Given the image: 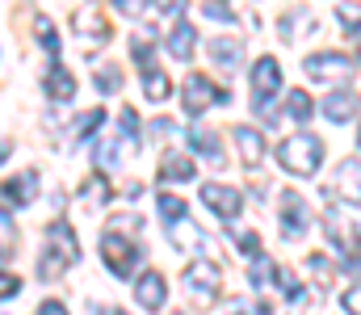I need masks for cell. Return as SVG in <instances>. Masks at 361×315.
<instances>
[{"label": "cell", "mask_w": 361, "mask_h": 315, "mask_svg": "<svg viewBox=\"0 0 361 315\" xmlns=\"http://www.w3.org/2000/svg\"><path fill=\"white\" fill-rule=\"evenodd\" d=\"M76 261H80V240H76L72 223H51V231H47V257H42V265H38V278H42V282H55V278H63Z\"/></svg>", "instance_id": "obj_1"}, {"label": "cell", "mask_w": 361, "mask_h": 315, "mask_svg": "<svg viewBox=\"0 0 361 315\" xmlns=\"http://www.w3.org/2000/svg\"><path fill=\"white\" fill-rule=\"evenodd\" d=\"M277 164L286 168V173H294V177H315L319 173V164H324V143L315 139V135H290V139H281V147H277Z\"/></svg>", "instance_id": "obj_2"}, {"label": "cell", "mask_w": 361, "mask_h": 315, "mask_svg": "<svg viewBox=\"0 0 361 315\" xmlns=\"http://www.w3.org/2000/svg\"><path fill=\"white\" fill-rule=\"evenodd\" d=\"M219 282H223V273H219L214 261L197 257V261L185 265V286H189V303H193V307H202V311L214 307V303H219Z\"/></svg>", "instance_id": "obj_3"}, {"label": "cell", "mask_w": 361, "mask_h": 315, "mask_svg": "<svg viewBox=\"0 0 361 315\" xmlns=\"http://www.w3.org/2000/svg\"><path fill=\"white\" fill-rule=\"evenodd\" d=\"M101 257H105V269L118 273V278H130L139 269V248L122 231H105L101 235Z\"/></svg>", "instance_id": "obj_4"}, {"label": "cell", "mask_w": 361, "mask_h": 315, "mask_svg": "<svg viewBox=\"0 0 361 315\" xmlns=\"http://www.w3.org/2000/svg\"><path fill=\"white\" fill-rule=\"evenodd\" d=\"M307 76H315L319 85H345V80H353V59L349 55H336V51L311 55L307 59Z\"/></svg>", "instance_id": "obj_5"}, {"label": "cell", "mask_w": 361, "mask_h": 315, "mask_svg": "<svg viewBox=\"0 0 361 315\" xmlns=\"http://www.w3.org/2000/svg\"><path fill=\"white\" fill-rule=\"evenodd\" d=\"M281 89V68L273 55H261L257 68H252V105H269Z\"/></svg>", "instance_id": "obj_6"}, {"label": "cell", "mask_w": 361, "mask_h": 315, "mask_svg": "<svg viewBox=\"0 0 361 315\" xmlns=\"http://www.w3.org/2000/svg\"><path fill=\"white\" fill-rule=\"evenodd\" d=\"M307 227H311V210H307V202H302L298 194L286 190V198H281V235H286V240H302Z\"/></svg>", "instance_id": "obj_7"}, {"label": "cell", "mask_w": 361, "mask_h": 315, "mask_svg": "<svg viewBox=\"0 0 361 315\" xmlns=\"http://www.w3.org/2000/svg\"><path fill=\"white\" fill-rule=\"evenodd\" d=\"M214 101H227V93L214 89L206 76H189V80H185V113H189V118H197L206 105H214Z\"/></svg>", "instance_id": "obj_8"}, {"label": "cell", "mask_w": 361, "mask_h": 315, "mask_svg": "<svg viewBox=\"0 0 361 315\" xmlns=\"http://www.w3.org/2000/svg\"><path fill=\"white\" fill-rule=\"evenodd\" d=\"M202 202L214 210L219 218H235V214H240V206H244V194H240V190H231V185L210 181V185L202 190Z\"/></svg>", "instance_id": "obj_9"}, {"label": "cell", "mask_w": 361, "mask_h": 315, "mask_svg": "<svg viewBox=\"0 0 361 315\" xmlns=\"http://www.w3.org/2000/svg\"><path fill=\"white\" fill-rule=\"evenodd\" d=\"M319 109H324L328 122H349V118L357 113V93H353V89H336V93H328V97L319 101Z\"/></svg>", "instance_id": "obj_10"}, {"label": "cell", "mask_w": 361, "mask_h": 315, "mask_svg": "<svg viewBox=\"0 0 361 315\" xmlns=\"http://www.w3.org/2000/svg\"><path fill=\"white\" fill-rule=\"evenodd\" d=\"M332 190H336L345 202H361V160H345V164L336 168Z\"/></svg>", "instance_id": "obj_11"}, {"label": "cell", "mask_w": 361, "mask_h": 315, "mask_svg": "<svg viewBox=\"0 0 361 315\" xmlns=\"http://www.w3.org/2000/svg\"><path fill=\"white\" fill-rule=\"evenodd\" d=\"M169 235H173V244H177L180 252H189V257H193V252H202V248H210V244H206V235L189 223V214L177 218V223H169Z\"/></svg>", "instance_id": "obj_12"}, {"label": "cell", "mask_w": 361, "mask_h": 315, "mask_svg": "<svg viewBox=\"0 0 361 315\" xmlns=\"http://www.w3.org/2000/svg\"><path fill=\"white\" fill-rule=\"evenodd\" d=\"M189 143H193V152H197V156H206V160L223 164V139H219L210 126H189Z\"/></svg>", "instance_id": "obj_13"}, {"label": "cell", "mask_w": 361, "mask_h": 315, "mask_svg": "<svg viewBox=\"0 0 361 315\" xmlns=\"http://www.w3.org/2000/svg\"><path fill=\"white\" fill-rule=\"evenodd\" d=\"M164 295H169V290H164V278H160V273H143L139 286H135V299H139L147 311H160V307H164Z\"/></svg>", "instance_id": "obj_14"}, {"label": "cell", "mask_w": 361, "mask_h": 315, "mask_svg": "<svg viewBox=\"0 0 361 315\" xmlns=\"http://www.w3.org/2000/svg\"><path fill=\"white\" fill-rule=\"evenodd\" d=\"M231 135H235V143H240V156H244L248 164H261V156H265V139H261L252 126H235Z\"/></svg>", "instance_id": "obj_15"}, {"label": "cell", "mask_w": 361, "mask_h": 315, "mask_svg": "<svg viewBox=\"0 0 361 315\" xmlns=\"http://www.w3.org/2000/svg\"><path fill=\"white\" fill-rule=\"evenodd\" d=\"M160 181H193V160L180 152H169L160 160Z\"/></svg>", "instance_id": "obj_16"}, {"label": "cell", "mask_w": 361, "mask_h": 315, "mask_svg": "<svg viewBox=\"0 0 361 315\" xmlns=\"http://www.w3.org/2000/svg\"><path fill=\"white\" fill-rule=\"evenodd\" d=\"M193 42H197L193 25H189V21H177V25H173V34H169V51H173L180 63H185V59L193 55Z\"/></svg>", "instance_id": "obj_17"}, {"label": "cell", "mask_w": 361, "mask_h": 315, "mask_svg": "<svg viewBox=\"0 0 361 315\" xmlns=\"http://www.w3.org/2000/svg\"><path fill=\"white\" fill-rule=\"evenodd\" d=\"M240 55H244L240 38H214V42H210V59H214L219 68H235V63H240Z\"/></svg>", "instance_id": "obj_18"}, {"label": "cell", "mask_w": 361, "mask_h": 315, "mask_svg": "<svg viewBox=\"0 0 361 315\" xmlns=\"http://www.w3.org/2000/svg\"><path fill=\"white\" fill-rule=\"evenodd\" d=\"M47 93L55 97V101H72V93H76V80H72V72H63L59 63L51 68V76H47Z\"/></svg>", "instance_id": "obj_19"}, {"label": "cell", "mask_w": 361, "mask_h": 315, "mask_svg": "<svg viewBox=\"0 0 361 315\" xmlns=\"http://www.w3.org/2000/svg\"><path fill=\"white\" fill-rule=\"evenodd\" d=\"M34 185H38V173H25L21 181H8V185H4V202H8V206H13V202H17V206L34 202Z\"/></svg>", "instance_id": "obj_20"}, {"label": "cell", "mask_w": 361, "mask_h": 315, "mask_svg": "<svg viewBox=\"0 0 361 315\" xmlns=\"http://www.w3.org/2000/svg\"><path fill=\"white\" fill-rule=\"evenodd\" d=\"M143 93H147V101H164L173 93V85H169V76L160 68H152V72H143Z\"/></svg>", "instance_id": "obj_21"}, {"label": "cell", "mask_w": 361, "mask_h": 315, "mask_svg": "<svg viewBox=\"0 0 361 315\" xmlns=\"http://www.w3.org/2000/svg\"><path fill=\"white\" fill-rule=\"evenodd\" d=\"M130 51H135V63H139L143 72L156 68V42H147V34H135V38H130Z\"/></svg>", "instance_id": "obj_22"}, {"label": "cell", "mask_w": 361, "mask_h": 315, "mask_svg": "<svg viewBox=\"0 0 361 315\" xmlns=\"http://www.w3.org/2000/svg\"><path fill=\"white\" fill-rule=\"evenodd\" d=\"M286 109H290V118H294V122H307V118H311V109H315V101H311L302 89H290V93H286Z\"/></svg>", "instance_id": "obj_23"}, {"label": "cell", "mask_w": 361, "mask_h": 315, "mask_svg": "<svg viewBox=\"0 0 361 315\" xmlns=\"http://www.w3.org/2000/svg\"><path fill=\"white\" fill-rule=\"evenodd\" d=\"M273 278H277V290H281L290 303H298V299H302V286H298V278H294L286 265H277V269H273Z\"/></svg>", "instance_id": "obj_24"}, {"label": "cell", "mask_w": 361, "mask_h": 315, "mask_svg": "<svg viewBox=\"0 0 361 315\" xmlns=\"http://www.w3.org/2000/svg\"><path fill=\"white\" fill-rule=\"evenodd\" d=\"M101 122H105V109H89V113H80V118L72 122V130H76V139H89V135H97Z\"/></svg>", "instance_id": "obj_25"}, {"label": "cell", "mask_w": 361, "mask_h": 315, "mask_svg": "<svg viewBox=\"0 0 361 315\" xmlns=\"http://www.w3.org/2000/svg\"><path fill=\"white\" fill-rule=\"evenodd\" d=\"M34 34H38V42H42L51 55H59V30H55L47 17H38V21H34Z\"/></svg>", "instance_id": "obj_26"}, {"label": "cell", "mask_w": 361, "mask_h": 315, "mask_svg": "<svg viewBox=\"0 0 361 315\" xmlns=\"http://www.w3.org/2000/svg\"><path fill=\"white\" fill-rule=\"evenodd\" d=\"M97 89H101V93H118V89H122V72H118L114 63H101V68H97Z\"/></svg>", "instance_id": "obj_27"}, {"label": "cell", "mask_w": 361, "mask_h": 315, "mask_svg": "<svg viewBox=\"0 0 361 315\" xmlns=\"http://www.w3.org/2000/svg\"><path fill=\"white\" fill-rule=\"evenodd\" d=\"M76 30H80V34H89V38H97V42H101V38L109 34V25H105V21H101L97 13H80V21H76Z\"/></svg>", "instance_id": "obj_28"}, {"label": "cell", "mask_w": 361, "mask_h": 315, "mask_svg": "<svg viewBox=\"0 0 361 315\" xmlns=\"http://www.w3.org/2000/svg\"><path fill=\"white\" fill-rule=\"evenodd\" d=\"M85 198H89V202H97V206L109 198V181H105L101 173H92L89 181H85Z\"/></svg>", "instance_id": "obj_29"}, {"label": "cell", "mask_w": 361, "mask_h": 315, "mask_svg": "<svg viewBox=\"0 0 361 315\" xmlns=\"http://www.w3.org/2000/svg\"><path fill=\"white\" fill-rule=\"evenodd\" d=\"M336 17H341L345 30H361V0H345V4L336 8Z\"/></svg>", "instance_id": "obj_30"}, {"label": "cell", "mask_w": 361, "mask_h": 315, "mask_svg": "<svg viewBox=\"0 0 361 315\" xmlns=\"http://www.w3.org/2000/svg\"><path fill=\"white\" fill-rule=\"evenodd\" d=\"M160 214H164L169 223H177V218H185L189 210H185V202H180V198H173V194H160Z\"/></svg>", "instance_id": "obj_31"}, {"label": "cell", "mask_w": 361, "mask_h": 315, "mask_svg": "<svg viewBox=\"0 0 361 315\" xmlns=\"http://www.w3.org/2000/svg\"><path fill=\"white\" fill-rule=\"evenodd\" d=\"M231 231H235V240H240V248H244L248 257H261V235H257V231H240L235 223H231Z\"/></svg>", "instance_id": "obj_32"}, {"label": "cell", "mask_w": 361, "mask_h": 315, "mask_svg": "<svg viewBox=\"0 0 361 315\" xmlns=\"http://www.w3.org/2000/svg\"><path fill=\"white\" fill-rule=\"evenodd\" d=\"M97 164H101V168H114V164H118V139H105V143L97 147Z\"/></svg>", "instance_id": "obj_33"}, {"label": "cell", "mask_w": 361, "mask_h": 315, "mask_svg": "<svg viewBox=\"0 0 361 315\" xmlns=\"http://www.w3.org/2000/svg\"><path fill=\"white\" fill-rule=\"evenodd\" d=\"M231 315H269V307L257 303V299H235L231 303Z\"/></svg>", "instance_id": "obj_34"}, {"label": "cell", "mask_w": 361, "mask_h": 315, "mask_svg": "<svg viewBox=\"0 0 361 315\" xmlns=\"http://www.w3.org/2000/svg\"><path fill=\"white\" fill-rule=\"evenodd\" d=\"M202 13H206L210 21H235V17H231V8H227L223 0H206V4H202Z\"/></svg>", "instance_id": "obj_35"}, {"label": "cell", "mask_w": 361, "mask_h": 315, "mask_svg": "<svg viewBox=\"0 0 361 315\" xmlns=\"http://www.w3.org/2000/svg\"><path fill=\"white\" fill-rule=\"evenodd\" d=\"M114 8H118L122 17H139V13L147 8V0H114Z\"/></svg>", "instance_id": "obj_36"}, {"label": "cell", "mask_w": 361, "mask_h": 315, "mask_svg": "<svg viewBox=\"0 0 361 315\" xmlns=\"http://www.w3.org/2000/svg\"><path fill=\"white\" fill-rule=\"evenodd\" d=\"M341 303H345V311H349V315H361V286L345 290V299H341Z\"/></svg>", "instance_id": "obj_37"}, {"label": "cell", "mask_w": 361, "mask_h": 315, "mask_svg": "<svg viewBox=\"0 0 361 315\" xmlns=\"http://www.w3.org/2000/svg\"><path fill=\"white\" fill-rule=\"evenodd\" d=\"M122 130H126L130 139H139V118H135V109H122Z\"/></svg>", "instance_id": "obj_38"}, {"label": "cell", "mask_w": 361, "mask_h": 315, "mask_svg": "<svg viewBox=\"0 0 361 315\" xmlns=\"http://www.w3.org/2000/svg\"><path fill=\"white\" fill-rule=\"evenodd\" d=\"M307 265H311V273H315V278H328V261H324L319 252H315V257H311Z\"/></svg>", "instance_id": "obj_39"}, {"label": "cell", "mask_w": 361, "mask_h": 315, "mask_svg": "<svg viewBox=\"0 0 361 315\" xmlns=\"http://www.w3.org/2000/svg\"><path fill=\"white\" fill-rule=\"evenodd\" d=\"M17 290H21V282H17V278H13V273H4V299H13V295H17Z\"/></svg>", "instance_id": "obj_40"}, {"label": "cell", "mask_w": 361, "mask_h": 315, "mask_svg": "<svg viewBox=\"0 0 361 315\" xmlns=\"http://www.w3.org/2000/svg\"><path fill=\"white\" fill-rule=\"evenodd\" d=\"M38 315H68V311H63V303H51V299H47V303L38 307Z\"/></svg>", "instance_id": "obj_41"}, {"label": "cell", "mask_w": 361, "mask_h": 315, "mask_svg": "<svg viewBox=\"0 0 361 315\" xmlns=\"http://www.w3.org/2000/svg\"><path fill=\"white\" fill-rule=\"evenodd\" d=\"M160 4H164L169 13H180V8H185V0H160Z\"/></svg>", "instance_id": "obj_42"}, {"label": "cell", "mask_w": 361, "mask_h": 315, "mask_svg": "<svg viewBox=\"0 0 361 315\" xmlns=\"http://www.w3.org/2000/svg\"><path fill=\"white\" fill-rule=\"evenodd\" d=\"M357 147H361V130H357Z\"/></svg>", "instance_id": "obj_43"}, {"label": "cell", "mask_w": 361, "mask_h": 315, "mask_svg": "<svg viewBox=\"0 0 361 315\" xmlns=\"http://www.w3.org/2000/svg\"><path fill=\"white\" fill-rule=\"evenodd\" d=\"M114 315H126V311H114Z\"/></svg>", "instance_id": "obj_44"}, {"label": "cell", "mask_w": 361, "mask_h": 315, "mask_svg": "<svg viewBox=\"0 0 361 315\" xmlns=\"http://www.w3.org/2000/svg\"><path fill=\"white\" fill-rule=\"evenodd\" d=\"M177 315H185V311H177Z\"/></svg>", "instance_id": "obj_45"}]
</instances>
